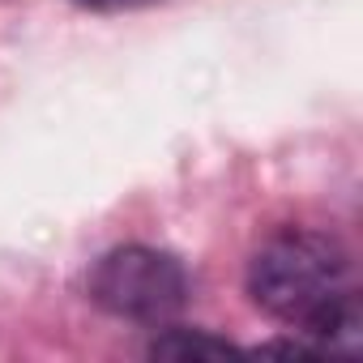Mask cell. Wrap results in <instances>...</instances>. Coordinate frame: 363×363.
Returning a JSON list of instances; mask_svg holds the SVG:
<instances>
[{
	"instance_id": "277c9868",
	"label": "cell",
	"mask_w": 363,
	"mask_h": 363,
	"mask_svg": "<svg viewBox=\"0 0 363 363\" xmlns=\"http://www.w3.org/2000/svg\"><path fill=\"white\" fill-rule=\"evenodd\" d=\"M77 9H90V13H124V9H141L150 0H73Z\"/></svg>"
},
{
	"instance_id": "7a4b0ae2",
	"label": "cell",
	"mask_w": 363,
	"mask_h": 363,
	"mask_svg": "<svg viewBox=\"0 0 363 363\" xmlns=\"http://www.w3.org/2000/svg\"><path fill=\"white\" fill-rule=\"evenodd\" d=\"M86 295L94 308H103L116 320L158 329L189 308L193 282L175 252L150 244H120L94 261L86 278Z\"/></svg>"
},
{
	"instance_id": "6da1fadb",
	"label": "cell",
	"mask_w": 363,
	"mask_h": 363,
	"mask_svg": "<svg viewBox=\"0 0 363 363\" xmlns=\"http://www.w3.org/2000/svg\"><path fill=\"white\" fill-rule=\"evenodd\" d=\"M244 291L269 320L325 350L350 346L363 333L354 257L329 231L286 227L269 235L248 261Z\"/></svg>"
},
{
	"instance_id": "3957f363",
	"label": "cell",
	"mask_w": 363,
	"mask_h": 363,
	"mask_svg": "<svg viewBox=\"0 0 363 363\" xmlns=\"http://www.w3.org/2000/svg\"><path fill=\"white\" fill-rule=\"evenodd\" d=\"M240 346L231 337H218L210 329H189V325H158L150 342V359H227Z\"/></svg>"
}]
</instances>
